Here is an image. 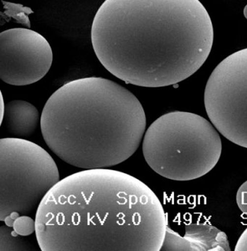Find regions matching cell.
Returning <instances> with one entry per match:
<instances>
[{
    "label": "cell",
    "mask_w": 247,
    "mask_h": 251,
    "mask_svg": "<svg viewBox=\"0 0 247 251\" xmlns=\"http://www.w3.org/2000/svg\"><path fill=\"white\" fill-rule=\"evenodd\" d=\"M35 221L43 251H159L168 226L151 188L108 168L60 180L43 199Z\"/></svg>",
    "instance_id": "1"
},
{
    "label": "cell",
    "mask_w": 247,
    "mask_h": 251,
    "mask_svg": "<svg viewBox=\"0 0 247 251\" xmlns=\"http://www.w3.org/2000/svg\"><path fill=\"white\" fill-rule=\"evenodd\" d=\"M91 38L96 57L113 75L161 88L202 67L214 30L199 0H105L93 18Z\"/></svg>",
    "instance_id": "2"
},
{
    "label": "cell",
    "mask_w": 247,
    "mask_h": 251,
    "mask_svg": "<svg viewBox=\"0 0 247 251\" xmlns=\"http://www.w3.org/2000/svg\"><path fill=\"white\" fill-rule=\"evenodd\" d=\"M48 148L66 163L83 169L125 162L139 148L147 119L128 89L102 77L67 82L50 96L41 116Z\"/></svg>",
    "instance_id": "3"
},
{
    "label": "cell",
    "mask_w": 247,
    "mask_h": 251,
    "mask_svg": "<svg viewBox=\"0 0 247 251\" xmlns=\"http://www.w3.org/2000/svg\"><path fill=\"white\" fill-rule=\"evenodd\" d=\"M218 132L213 124L196 113H165L144 134V159L165 178L195 180L210 172L220 160L222 141Z\"/></svg>",
    "instance_id": "4"
},
{
    "label": "cell",
    "mask_w": 247,
    "mask_h": 251,
    "mask_svg": "<svg viewBox=\"0 0 247 251\" xmlns=\"http://www.w3.org/2000/svg\"><path fill=\"white\" fill-rule=\"evenodd\" d=\"M58 166L41 147L16 137L0 140V220L28 215L60 181Z\"/></svg>",
    "instance_id": "5"
},
{
    "label": "cell",
    "mask_w": 247,
    "mask_h": 251,
    "mask_svg": "<svg viewBox=\"0 0 247 251\" xmlns=\"http://www.w3.org/2000/svg\"><path fill=\"white\" fill-rule=\"evenodd\" d=\"M204 101L219 133L247 149V48L227 56L213 70Z\"/></svg>",
    "instance_id": "6"
},
{
    "label": "cell",
    "mask_w": 247,
    "mask_h": 251,
    "mask_svg": "<svg viewBox=\"0 0 247 251\" xmlns=\"http://www.w3.org/2000/svg\"><path fill=\"white\" fill-rule=\"evenodd\" d=\"M53 53L44 36L16 27L0 33V78L15 86L31 85L50 70Z\"/></svg>",
    "instance_id": "7"
},
{
    "label": "cell",
    "mask_w": 247,
    "mask_h": 251,
    "mask_svg": "<svg viewBox=\"0 0 247 251\" xmlns=\"http://www.w3.org/2000/svg\"><path fill=\"white\" fill-rule=\"evenodd\" d=\"M162 251H229L226 234L208 223H191L184 234L167 226Z\"/></svg>",
    "instance_id": "8"
},
{
    "label": "cell",
    "mask_w": 247,
    "mask_h": 251,
    "mask_svg": "<svg viewBox=\"0 0 247 251\" xmlns=\"http://www.w3.org/2000/svg\"><path fill=\"white\" fill-rule=\"evenodd\" d=\"M37 108L27 101L15 100L5 104L1 125L16 138H26L34 133L39 125Z\"/></svg>",
    "instance_id": "9"
},
{
    "label": "cell",
    "mask_w": 247,
    "mask_h": 251,
    "mask_svg": "<svg viewBox=\"0 0 247 251\" xmlns=\"http://www.w3.org/2000/svg\"><path fill=\"white\" fill-rule=\"evenodd\" d=\"M13 227L3 226L0 227V251H29L30 245L20 238Z\"/></svg>",
    "instance_id": "10"
},
{
    "label": "cell",
    "mask_w": 247,
    "mask_h": 251,
    "mask_svg": "<svg viewBox=\"0 0 247 251\" xmlns=\"http://www.w3.org/2000/svg\"><path fill=\"white\" fill-rule=\"evenodd\" d=\"M11 227L20 236H29L36 232V221L29 216L20 215L14 220Z\"/></svg>",
    "instance_id": "11"
},
{
    "label": "cell",
    "mask_w": 247,
    "mask_h": 251,
    "mask_svg": "<svg viewBox=\"0 0 247 251\" xmlns=\"http://www.w3.org/2000/svg\"><path fill=\"white\" fill-rule=\"evenodd\" d=\"M236 200L241 212L247 216V180L238 189Z\"/></svg>",
    "instance_id": "12"
},
{
    "label": "cell",
    "mask_w": 247,
    "mask_h": 251,
    "mask_svg": "<svg viewBox=\"0 0 247 251\" xmlns=\"http://www.w3.org/2000/svg\"><path fill=\"white\" fill-rule=\"evenodd\" d=\"M236 251H247V228L239 237L235 247Z\"/></svg>",
    "instance_id": "13"
},
{
    "label": "cell",
    "mask_w": 247,
    "mask_h": 251,
    "mask_svg": "<svg viewBox=\"0 0 247 251\" xmlns=\"http://www.w3.org/2000/svg\"><path fill=\"white\" fill-rule=\"evenodd\" d=\"M244 15H245V18L247 20V4L245 6V9H244Z\"/></svg>",
    "instance_id": "14"
}]
</instances>
